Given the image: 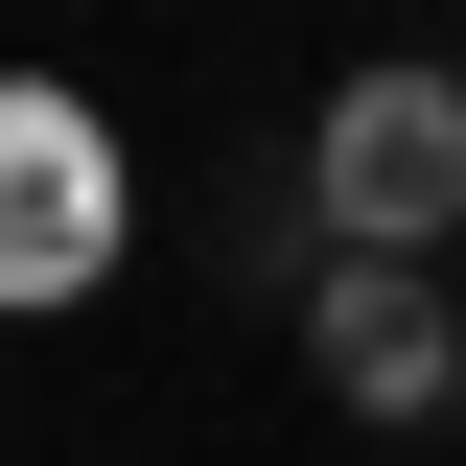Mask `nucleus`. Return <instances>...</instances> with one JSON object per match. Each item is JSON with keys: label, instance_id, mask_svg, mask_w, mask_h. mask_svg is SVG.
Segmentation results:
<instances>
[{"label": "nucleus", "instance_id": "20e7f679", "mask_svg": "<svg viewBox=\"0 0 466 466\" xmlns=\"http://www.w3.org/2000/svg\"><path fill=\"white\" fill-rule=\"evenodd\" d=\"M443 420H466V397H443Z\"/></svg>", "mask_w": 466, "mask_h": 466}, {"label": "nucleus", "instance_id": "7ed1b4c3", "mask_svg": "<svg viewBox=\"0 0 466 466\" xmlns=\"http://www.w3.org/2000/svg\"><path fill=\"white\" fill-rule=\"evenodd\" d=\"M303 350H327V397H350V420H443V397H466V303L420 280V257H327Z\"/></svg>", "mask_w": 466, "mask_h": 466}, {"label": "nucleus", "instance_id": "f03ea898", "mask_svg": "<svg viewBox=\"0 0 466 466\" xmlns=\"http://www.w3.org/2000/svg\"><path fill=\"white\" fill-rule=\"evenodd\" d=\"M116 233H140V164H116V116L47 94V70H0V303H94Z\"/></svg>", "mask_w": 466, "mask_h": 466}, {"label": "nucleus", "instance_id": "f257e3e1", "mask_svg": "<svg viewBox=\"0 0 466 466\" xmlns=\"http://www.w3.org/2000/svg\"><path fill=\"white\" fill-rule=\"evenodd\" d=\"M303 233L327 257H443L466 233V70H350L327 116H303Z\"/></svg>", "mask_w": 466, "mask_h": 466}]
</instances>
